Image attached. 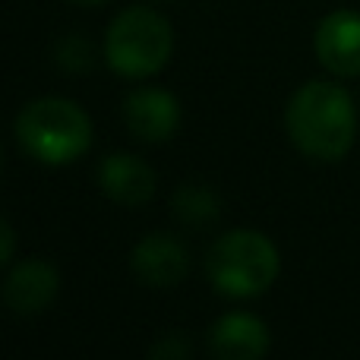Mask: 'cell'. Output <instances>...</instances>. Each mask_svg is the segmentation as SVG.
Here are the masks:
<instances>
[{
    "label": "cell",
    "mask_w": 360,
    "mask_h": 360,
    "mask_svg": "<svg viewBox=\"0 0 360 360\" xmlns=\"http://www.w3.org/2000/svg\"><path fill=\"white\" fill-rule=\"evenodd\" d=\"M278 250L259 231H228L221 240L212 243L205 256V272L218 291L231 297H256L269 291L278 278Z\"/></svg>",
    "instance_id": "obj_3"
},
{
    "label": "cell",
    "mask_w": 360,
    "mask_h": 360,
    "mask_svg": "<svg viewBox=\"0 0 360 360\" xmlns=\"http://www.w3.org/2000/svg\"><path fill=\"white\" fill-rule=\"evenodd\" d=\"M98 184L114 202L120 205H143L155 193V171L136 155H108L101 162Z\"/></svg>",
    "instance_id": "obj_10"
},
{
    "label": "cell",
    "mask_w": 360,
    "mask_h": 360,
    "mask_svg": "<svg viewBox=\"0 0 360 360\" xmlns=\"http://www.w3.org/2000/svg\"><path fill=\"white\" fill-rule=\"evenodd\" d=\"M316 57L335 76H360V13L335 10L316 25Z\"/></svg>",
    "instance_id": "obj_5"
},
{
    "label": "cell",
    "mask_w": 360,
    "mask_h": 360,
    "mask_svg": "<svg viewBox=\"0 0 360 360\" xmlns=\"http://www.w3.org/2000/svg\"><path fill=\"white\" fill-rule=\"evenodd\" d=\"M13 253H16V231L6 218H0V266H6Z\"/></svg>",
    "instance_id": "obj_14"
},
{
    "label": "cell",
    "mask_w": 360,
    "mask_h": 360,
    "mask_svg": "<svg viewBox=\"0 0 360 360\" xmlns=\"http://www.w3.org/2000/svg\"><path fill=\"white\" fill-rule=\"evenodd\" d=\"M174 51V32L162 13L149 6H130L111 22L105 35V57L114 73L143 79L168 63Z\"/></svg>",
    "instance_id": "obj_4"
},
{
    "label": "cell",
    "mask_w": 360,
    "mask_h": 360,
    "mask_svg": "<svg viewBox=\"0 0 360 360\" xmlns=\"http://www.w3.org/2000/svg\"><path fill=\"white\" fill-rule=\"evenodd\" d=\"M133 275L149 288H174L190 272V253L171 234H149L133 250Z\"/></svg>",
    "instance_id": "obj_6"
},
{
    "label": "cell",
    "mask_w": 360,
    "mask_h": 360,
    "mask_svg": "<svg viewBox=\"0 0 360 360\" xmlns=\"http://www.w3.org/2000/svg\"><path fill=\"white\" fill-rule=\"evenodd\" d=\"M285 124L288 136L304 155L319 162H338L354 146L357 108L338 82L313 79L300 86L288 101Z\"/></svg>",
    "instance_id": "obj_1"
},
{
    "label": "cell",
    "mask_w": 360,
    "mask_h": 360,
    "mask_svg": "<svg viewBox=\"0 0 360 360\" xmlns=\"http://www.w3.org/2000/svg\"><path fill=\"white\" fill-rule=\"evenodd\" d=\"M149 360H190V342L180 332H171V335L158 338L149 351Z\"/></svg>",
    "instance_id": "obj_12"
},
{
    "label": "cell",
    "mask_w": 360,
    "mask_h": 360,
    "mask_svg": "<svg viewBox=\"0 0 360 360\" xmlns=\"http://www.w3.org/2000/svg\"><path fill=\"white\" fill-rule=\"evenodd\" d=\"M60 291V275L48 259H25L13 266L4 281V304L16 316H32L54 304Z\"/></svg>",
    "instance_id": "obj_8"
},
{
    "label": "cell",
    "mask_w": 360,
    "mask_h": 360,
    "mask_svg": "<svg viewBox=\"0 0 360 360\" xmlns=\"http://www.w3.org/2000/svg\"><path fill=\"white\" fill-rule=\"evenodd\" d=\"M124 120L133 136L146 139V143H165L180 127V105L165 89H136L124 101Z\"/></svg>",
    "instance_id": "obj_7"
},
{
    "label": "cell",
    "mask_w": 360,
    "mask_h": 360,
    "mask_svg": "<svg viewBox=\"0 0 360 360\" xmlns=\"http://www.w3.org/2000/svg\"><path fill=\"white\" fill-rule=\"evenodd\" d=\"M269 329L250 313H228L212 326L209 348L218 360H262L269 351Z\"/></svg>",
    "instance_id": "obj_9"
},
{
    "label": "cell",
    "mask_w": 360,
    "mask_h": 360,
    "mask_svg": "<svg viewBox=\"0 0 360 360\" xmlns=\"http://www.w3.org/2000/svg\"><path fill=\"white\" fill-rule=\"evenodd\" d=\"M73 4H82V6H92V4H105V0H73Z\"/></svg>",
    "instance_id": "obj_15"
},
{
    "label": "cell",
    "mask_w": 360,
    "mask_h": 360,
    "mask_svg": "<svg viewBox=\"0 0 360 360\" xmlns=\"http://www.w3.org/2000/svg\"><path fill=\"white\" fill-rule=\"evenodd\" d=\"M57 60H60L67 70H86V63H89V48H86V41H82L79 35L63 38V44L57 48Z\"/></svg>",
    "instance_id": "obj_13"
},
{
    "label": "cell",
    "mask_w": 360,
    "mask_h": 360,
    "mask_svg": "<svg viewBox=\"0 0 360 360\" xmlns=\"http://www.w3.org/2000/svg\"><path fill=\"white\" fill-rule=\"evenodd\" d=\"M174 212L186 224H209L221 212V199L205 184H184L174 193Z\"/></svg>",
    "instance_id": "obj_11"
},
{
    "label": "cell",
    "mask_w": 360,
    "mask_h": 360,
    "mask_svg": "<svg viewBox=\"0 0 360 360\" xmlns=\"http://www.w3.org/2000/svg\"><path fill=\"white\" fill-rule=\"evenodd\" d=\"M16 136L32 158L44 165H67L92 143L89 114L70 98H38L16 117Z\"/></svg>",
    "instance_id": "obj_2"
}]
</instances>
